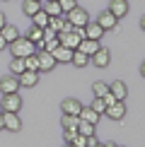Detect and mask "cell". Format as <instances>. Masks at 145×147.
<instances>
[{
    "instance_id": "obj_1",
    "label": "cell",
    "mask_w": 145,
    "mask_h": 147,
    "mask_svg": "<svg viewBox=\"0 0 145 147\" xmlns=\"http://www.w3.org/2000/svg\"><path fill=\"white\" fill-rule=\"evenodd\" d=\"M10 46V53H12V58H27V56H32V53H36V48H34V41H29L27 36H20V39H15Z\"/></svg>"
},
{
    "instance_id": "obj_2",
    "label": "cell",
    "mask_w": 145,
    "mask_h": 147,
    "mask_svg": "<svg viewBox=\"0 0 145 147\" xmlns=\"http://www.w3.org/2000/svg\"><path fill=\"white\" fill-rule=\"evenodd\" d=\"M65 20H68V24H72V27H85V24L89 22V15H87V10H82V7H72L70 12H65Z\"/></svg>"
},
{
    "instance_id": "obj_3",
    "label": "cell",
    "mask_w": 145,
    "mask_h": 147,
    "mask_svg": "<svg viewBox=\"0 0 145 147\" xmlns=\"http://www.w3.org/2000/svg\"><path fill=\"white\" fill-rule=\"evenodd\" d=\"M22 109V96L20 92H12V94H3V104H0V111H20Z\"/></svg>"
},
{
    "instance_id": "obj_4",
    "label": "cell",
    "mask_w": 145,
    "mask_h": 147,
    "mask_svg": "<svg viewBox=\"0 0 145 147\" xmlns=\"http://www.w3.org/2000/svg\"><path fill=\"white\" fill-rule=\"evenodd\" d=\"M89 63H92L94 68H106V65L111 63V53H109V48L99 46V48H97V53L89 58Z\"/></svg>"
},
{
    "instance_id": "obj_5",
    "label": "cell",
    "mask_w": 145,
    "mask_h": 147,
    "mask_svg": "<svg viewBox=\"0 0 145 147\" xmlns=\"http://www.w3.org/2000/svg\"><path fill=\"white\" fill-rule=\"evenodd\" d=\"M3 121H5V130L20 133L22 121H20V116H17V111H3Z\"/></svg>"
},
{
    "instance_id": "obj_6",
    "label": "cell",
    "mask_w": 145,
    "mask_h": 147,
    "mask_svg": "<svg viewBox=\"0 0 145 147\" xmlns=\"http://www.w3.org/2000/svg\"><path fill=\"white\" fill-rule=\"evenodd\" d=\"M97 24H99V27L102 29H104V32H111V29H119V20H116V17H114L111 15V12H102V15L99 17H97Z\"/></svg>"
},
{
    "instance_id": "obj_7",
    "label": "cell",
    "mask_w": 145,
    "mask_h": 147,
    "mask_svg": "<svg viewBox=\"0 0 145 147\" xmlns=\"http://www.w3.org/2000/svg\"><path fill=\"white\" fill-rule=\"evenodd\" d=\"M20 80V87H36L39 84V70H24L17 75Z\"/></svg>"
},
{
    "instance_id": "obj_8",
    "label": "cell",
    "mask_w": 145,
    "mask_h": 147,
    "mask_svg": "<svg viewBox=\"0 0 145 147\" xmlns=\"http://www.w3.org/2000/svg\"><path fill=\"white\" fill-rule=\"evenodd\" d=\"M36 58H39V70H53L56 68V58H53V53L48 51H36Z\"/></svg>"
},
{
    "instance_id": "obj_9",
    "label": "cell",
    "mask_w": 145,
    "mask_h": 147,
    "mask_svg": "<svg viewBox=\"0 0 145 147\" xmlns=\"http://www.w3.org/2000/svg\"><path fill=\"white\" fill-rule=\"evenodd\" d=\"M0 92H3V94L20 92V80H17V75H10V77H3V80H0Z\"/></svg>"
},
{
    "instance_id": "obj_10",
    "label": "cell",
    "mask_w": 145,
    "mask_h": 147,
    "mask_svg": "<svg viewBox=\"0 0 145 147\" xmlns=\"http://www.w3.org/2000/svg\"><path fill=\"white\" fill-rule=\"evenodd\" d=\"M109 12H111L116 20H121V17L128 15V3H126V0H111V3H109Z\"/></svg>"
},
{
    "instance_id": "obj_11",
    "label": "cell",
    "mask_w": 145,
    "mask_h": 147,
    "mask_svg": "<svg viewBox=\"0 0 145 147\" xmlns=\"http://www.w3.org/2000/svg\"><path fill=\"white\" fill-rule=\"evenodd\" d=\"M111 121H121L126 116V104L123 101H116V104H111V106H106V111H104Z\"/></svg>"
},
{
    "instance_id": "obj_12",
    "label": "cell",
    "mask_w": 145,
    "mask_h": 147,
    "mask_svg": "<svg viewBox=\"0 0 145 147\" xmlns=\"http://www.w3.org/2000/svg\"><path fill=\"white\" fill-rule=\"evenodd\" d=\"M102 36H104V29H102L97 22H87V24H85V39H94V41H99Z\"/></svg>"
},
{
    "instance_id": "obj_13",
    "label": "cell",
    "mask_w": 145,
    "mask_h": 147,
    "mask_svg": "<svg viewBox=\"0 0 145 147\" xmlns=\"http://www.w3.org/2000/svg\"><path fill=\"white\" fill-rule=\"evenodd\" d=\"M109 92H111L119 101H123L126 94H128V87H126V82H121V80H114V82L109 84Z\"/></svg>"
},
{
    "instance_id": "obj_14",
    "label": "cell",
    "mask_w": 145,
    "mask_h": 147,
    "mask_svg": "<svg viewBox=\"0 0 145 147\" xmlns=\"http://www.w3.org/2000/svg\"><path fill=\"white\" fill-rule=\"evenodd\" d=\"M97 48H99V41H94V39H82L80 44H77V51H82L85 56H89V58L97 53Z\"/></svg>"
},
{
    "instance_id": "obj_15",
    "label": "cell",
    "mask_w": 145,
    "mask_h": 147,
    "mask_svg": "<svg viewBox=\"0 0 145 147\" xmlns=\"http://www.w3.org/2000/svg\"><path fill=\"white\" fill-rule=\"evenodd\" d=\"M51 53H53V58H56V63H70V58H72V48L63 46V44L58 48H53Z\"/></svg>"
},
{
    "instance_id": "obj_16",
    "label": "cell",
    "mask_w": 145,
    "mask_h": 147,
    "mask_svg": "<svg viewBox=\"0 0 145 147\" xmlns=\"http://www.w3.org/2000/svg\"><path fill=\"white\" fill-rule=\"evenodd\" d=\"M60 109H63V113H70V116H80L82 111V104L77 99H65L63 104H60Z\"/></svg>"
},
{
    "instance_id": "obj_17",
    "label": "cell",
    "mask_w": 145,
    "mask_h": 147,
    "mask_svg": "<svg viewBox=\"0 0 145 147\" xmlns=\"http://www.w3.org/2000/svg\"><path fill=\"white\" fill-rule=\"evenodd\" d=\"M41 10L46 12L48 17H56V15H63V10H60L58 0H41Z\"/></svg>"
},
{
    "instance_id": "obj_18",
    "label": "cell",
    "mask_w": 145,
    "mask_h": 147,
    "mask_svg": "<svg viewBox=\"0 0 145 147\" xmlns=\"http://www.w3.org/2000/svg\"><path fill=\"white\" fill-rule=\"evenodd\" d=\"M80 121H87V123L97 125V123H99V113H97L92 106H87V109L82 106V111H80Z\"/></svg>"
},
{
    "instance_id": "obj_19",
    "label": "cell",
    "mask_w": 145,
    "mask_h": 147,
    "mask_svg": "<svg viewBox=\"0 0 145 147\" xmlns=\"http://www.w3.org/2000/svg\"><path fill=\"white\" fill-rule=\"evenodd\" d=\"M0 34L5 36V41H7V44H12L15 39H20V29H17V27H12V24H5V27L0 29Z\"/></svg>"
},
{
    "instance_id": "obj_20",
    "label": "cell",
    "mask_w": 145,
    "mask_h": 147,
    "mask_svg": "<svg viewBox=\"0 0 145 147\" xmlns=\"http://www.w3.org/2000/svg\"><path fill=\"white\" fill-rule=\"evenodd\" d=\"M70 63L75 65V68H85V65H89V56H85L82 51H72V58H70Z\"/></svg>"
},
{
    "instance_id": "obj_21",
    "label": "cell",
    "mask_w": 145,
    "mask_h": 147,
    "mask_svg": "<svg viewBox=\"0 0 145 147\" xmlns=\"http://www.w3.org/2000/svg\"><path fill=\"white\" fill-rule=\"evenodd\" d=\"M39 10H41V3H39V0H24V3H22V12H24V15H29V17L36 15Z\"/></svg>"
},
{
    "instance_id": "obj_22",
    "label": "cell",
    "mask_w": 145,
    "mask_h": 147,
    "mask_svg": "<svg viewBox=\"0 0 145 147\" xmlns=\"http://www.w3.org/2000/svg\"><path fill=\"white\" fill-rule=\"evenodd\" d=\"M48 20H51V17H48V15H46L44 10H39L36 15H32V24H34V27H39V29L48 27Z\"/></svg>"
},
{
    "instance_id": "obj_23",
    "label": "cell",
    "mask_w": 145,
    "mask_h": 147,
    "mask_svg": "<svg viewBox=\"0 0 145 147\" xmlns=\"http://www.w3.org/2000/svg\"><path fill=\"white\" fill-rule=\"evenodd\" d=\"M63 128L65 130H77V123H80V116H70V113H63Z\"/></svg>"
},
{
    "instance_id": "obj_24",
    "label": "cell",
    "mask_w": 145,
    "mask_h": 147,
    "mask_svg": "<svg viewBox=\"0 0 145 147\" xmlns=\"http://www.w3.org/2000/svg\"><path fill=\"white\" fill-rule=\"evenodd\" d=\"M10 70H12V75H20V72H24V70H27L24 58H12V60H10Z\"/></svg>"
},
{
    "instance_id": "obj_25",
    "label": "cell",
    "mask_w": 145,
    "mask_h": 147,
    "mask_svg": "<svg viewBox=\"0 0 145 147\" xmlns=\"http://www.w3.org/2000/svg\"><path fill=\"white\" fill-rule=\"evenodd\" d=\"M65 15H56V17H51V20H48V27H53L56 29V32H63V27H65Z\"/></svg>"
},
{
    "instance_id": "obj_26",
    "label": "cell",
    "mask_w": 145,
    "mask_h": 147,
    "mask_svg": "<svg viewBox=\"0 0 145 147\" xmlns=\"http://www.w3.org/2000/svg\"><path fill=\"white\" fill-rule=\"evenodd\" d=\"M94 128H97V125L87 123V121H80V123H77V133L85 135V138H89V135H94Z\"/></svg>"
},
{
    "instance_id": "obj_27",
    "label": "cell",
    "mask_w": 145,
    "mask_h": 147,
    "mask_svg": "<svg viewBox=\"0 0 145 147\" xmlns=\"http://www.w3.org/2000/svg\"><path fill=\"white\" fill-rule=\"evenodd\" d=\"M27 39H29V41H34V44H36L39 39H44V29H39V27H34V24H32V29L27 32Z\"/></svg>"
},
{
    "instance_id": "obj_28",
    "label": "cell",
    "mask_w": 145,
    "mask_h": 147,
    "mask_svg": "<svg viewBox=\"0 0 145 147\" xmlns=\"http://www.w3.org/2000/svg\"><path fill=\"white\" fill-rule=\"evenodd\" d=\"M92 92H94V96H104L109 92V84L106 82H94L92 84Z\"/></svg>"
},
{
    "instance_id": "obj_29",
    "label": "cell",
    "mask_w": 145,
    "mask_h": 147,
    "mask_svg": "<svg viewBox=\"0 0 145 147\" xmlns=\"http://www.w3.org/2000/svg\"><path fill=\"white\" fill-rule=\"evenodd\" d=\"M24 65H27V70H39V58H36V53L24 58Z\"/></svg>"
},
{
    "instance_id": "obj_30",
    "label": "cell",
    "mask_w": 145,
    "mask_h": 147,
    "mask_svg": "<svg viewBox=\"0 0 145 147\" xmlns=\"http://www.w3.org/2000/svg\"><path fill=\"white\" fill-rule=\"evenodd\" d=\"M92 109H94V111L102 116V113L106 111V104H104V99H102V96H94V101H92Z\"/></svg>"
},
{
    "instance_id": "obj_31",
    "label": "cell",
    "mask_w": 145,
    "mask_h": 147,
    "mask_svg": "<svg viewBox=\"0 0 145 147\" xmlns=\"http://www.w3.org/2000/svg\"><path fill=\"white\" fill-rule=\"evenodd\" d=\"M58 5H60V10H63V15H65V12H70L77 3H75V0H58Z\"/></svg>"
},
{
    "instance_id": "obj_32",
    "label": "cell",
    "mask_w": 145,
    "mask_h": 147,
    "mask_svg": "<svg viewBox=\"0 0 145 147\" xmlns=\"http://www.w3.org/2000/svg\"><path fill=\"white\" fill-rule=\"evenodd\" d=\"M58 46H60V39H58V36H56V39H51V41H46V48H44V51H48V53H51L53 48H58Z\"/></svg>"
},
{
    "instance_id": "obj_33",
    "label": "cell",
    "mask_w": 145,
    "mask_h": 147,
    "mask_svg": "<svg viewBox=\"0 0 145 147\" xmlns=\"http://www.w3.org/2000/svg\"><path fill=\"white\" fill-rule=\"evenodd\" d=\"M102 99H104V104H106V106H111V104H116V101H119V99H116V96H114V94H111V92H106V94H104V96H102Z\"/></svg>"
},
{
    "instance_id": "obj_34",
    "label": "cell",
    "mask_w": 145,
    "mask_h": 147,
    "mask_svg": "<svg viewBox=\"0 0 145 147\" xmlns=\"http://www.w3.org/2000/svg\"><path fill=\"white\" fill-rule=\"evenodd\" d=\"M3 48H7V41H5L3 34H0V51H3Z\"/></svg>"
},
{
    "instance_id": "obj_35",
    "label": "cell",
    "mask_w": 145,
    "mask_h": 147,
    "mask_svg": "<svg viewBox=\"0 0 145 147\" xmlns=\"http://www.w3.org/2000/svg\"><path fill=\"white\" fill-rule=\"evenodd\" d=\"M5 24H7V20H5V12H0V29H3Z\"/></svg>"
},
{
    "instance_id": "obj_36",
    "label": "cell",
    "mask_w": 145,
    "mask_h": 147,
    "mask_svg": "<svg viewBox=\"0 0 145 147\" xmlns=\"http://www.w3.org/2000/svg\"><path fill=\"white\" fill-rule=\"evenodd\" d=\"M0 130H5V121H3V111H0Z\"/></svg>"
},
{
    "instance_id": "obj_37",
    "label": "cell",
    "mask_w": 145,
    "mask_h": 147,
    "mask_svg": "<svg viewBox=\"0 0 145 147\" xmlns=\"http://www.w3.org/2000/svg\"><path fill=\"white\" fill-rule=\"evenodd\" d=\"M140 75L145 77V60H143V65H140Z\"/></svg>"
},
{
    "instance_id": "obj_38",
    "label": "cell",
    "mask_w": 145,
    "mask_h": 147,
    "mask_svg": "<svg viewBox=\"0 0 145 147\" xmlns=\"http://www.w3.org/2000/svg\"><path fill=\"white\" fill-rule=\"evenodd\" d=\"M104 147H116V142H106V145H104Z\"/></svg>"
},
{
    "instance_id": "obj_39",
    "label": "cell",
    "mask_w": 145,
    "mask_h": 147,
    "mask_svg": "<svg viewBox=\"0 0 145 147\" xmlns=\"http://www.w3.org/2000/svg\"><path fill=\"white\" fill-rule=\"evenodd\" d=\"M140 27H143V32H145V17H143V20H140Z\"/></svg>"
},
{
    "instance_id": "obj_40",
    "label": "cell",
    "mask_w": 145,
    "mask_h": 147,
    "mask_svg": "<svg viewBox=\"0 0 145 147\" xmlns=\"http://www.w3.org/2000/svg\"><path fill=\"white\" fill-rule=\"evenodd\" d=\"M94 147H104V145H99V142H97V145H94Z\"/></svg>"
},
{
    "instance_id": "obj_41",
    "label": "cell",
    "mask_w": 145,
    "mask_h": 147,
    "mask_svg": "<svg viewBox=\"0 0 145 147\" xmlns=\"http://www.w3.org/2000/svg\"><path fill=\"white\" fill-rule=\"evenodd\" d=\"M65 147H72V145H68V142H65Z\"/></svg>"
},
{
    "instance_id": "obj_42",
    "label": "cell",
    "mask_w": 145,
    "mask_h": 147,
    "mask_svg": "<svg viewBox=\"0 0 145 147\" xmlns=\"http://www.w3.org/2000/svg\"><path fill=\"white\" fill-rule=\"evenodd\" d=\"M116 147H121V145H116Z\"/></svg>"
},
{
    "instance_id": "obj_43",
    "label": "cell",
    "mask_w": 145,
    "mask_h": 147,
    "mask_svg": "<svg viewBox=\"0 0 145 147\" xmlns=\"http://www.w3.org/2000/svg\"><path fill=\"white\" fill-rule=\"evenodd\" d=\"M39 3H41V0H39Z\"/></svg>"
}]
</instances>
